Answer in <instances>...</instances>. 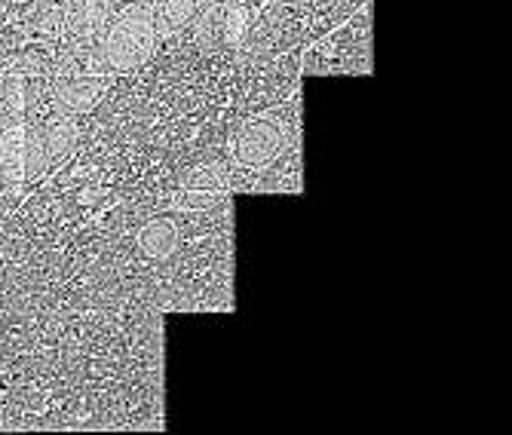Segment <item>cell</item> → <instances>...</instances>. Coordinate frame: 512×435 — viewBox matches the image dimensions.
I'll use <instances>...</instances> for the list:
<instances>
[{"mask_svg": "<svg viewBox=\"0 0 512 435\" xmlns=\"http://www.w3.org/2000/svg\"><path fill=\"white\" fill-rule=\"evenodd\" d=\"M0 190H4V184H0Z\"/></svg>", "mask_w": 512, "mask_h": 435, "instance_id": "13", "label": "cell"}, {"mask_svg": "<svg viewBox=\"0 0 512 435\" xmlns=\"http://www.w3.org/2000/svg\"><path fill=\"white\" fill-rule=\"evenodd\" d=\"M181 190H215L227 193V169L221 163H200L181 175Z\"/></svg>", "mask_w": 512, "mask_h": 435, "instance_id": "10", "label": "cell"}, {"mask_svg": "<svg viewBox=\"0 0 512 435\" xmlns=\"http://www.w3.org/2000/svg\"><path fill=\"white\" fill-rule=\"evenodd\" d=\"M114 74H56L46 86V95H50V105L62 114L80 117L89 114L102 102V95L111 89Z\"/></svg>", "mask_w": 512, "mask_h": 435, "instance_id": "3", "label": "cell"}, {"mask_svg": "<svg viewBox=\"0 0 512 435\" xmlns=\"http://www.w3.org/2000/svg\"><path fill=\"white\" fill-rule=\"evenodd\" d=\"M157 28L151 0H138L126 7L120 16L108 22L102 37L89 50V71L92 74H126L142 68L157 50Z\"/></svg>", "mask_w": 512, "mask_h": 435, "instance_id": "1", "label": "cell"}, {"mask_svg": "<svg viewBox=\"0 0 512 435\" xmlns=\"http://www.w3.org/2000/svg\"><path fill=\"white\" fill-rule=\"evenodd\" d=\"M157 40H169L181 31H188L203 10V0H151Z\"/></svg>", "mask_w": 512, "mask_h": 435, "instance_id": "9", "label": "cell"}, {"mask_svg": "<svg viewBox=\"0 0 512 435\" xmlns=\"http://www.w3.org/2000/svg\"><path fill=\"white\" fill-rule=\"evenodd\" d=\"M37 135H40V144H43V154H46V163L50 169L56 163H62L80 138V126H77V117L71 114H62L53 108V114L37 123Z\"/></svg>", "mask_w": 512, "mask_h": 435, "instance_id": "7", "label": "cell"}, {"mask_svg": "<svg viewBox=\"0 0 512 435\" xmlns=\"http://www.w3.org/2000/svg\"><path fill=\"white\" fill-rule=\"evenodd\" d=\"M10 120H16V114H10V111H7L4 105H0V129H4V126H7Z\"/></svg>", "mask_w": 512, "mask_h": 435, "instance_id": "12", "label": "cell"}, {"mask_svg": "<svg viewBox=\"0 0 512 435\" xmlns=\"http://www.w3.org/2000/svg\"><path fill=\"white\" fill-rule=\"evenodd\" d=\"M289 148V123L279 114H261L246 120L234 141H230V157L243 169H267Z\"/></svg>", "mask_w": 512, "mask_h": 435, "instance_id": "2", "label": "cell"}, {"mask_svg": "<svg viewBox=\"0 0 512 435\" xmlns=\"http://www.w3.org/2000/svg\"><path fill=\"white\" fill-rule=\"evenodd\" d=\"M114 19V0H65L62 31L77 46H92Z\"/></svg>", "mask_w": 512, "mask_h": 435, "instance_id": "4", "label": "cell"}, {"mask_svg": "<svg viewBox=\"0 0 512 435\" xmlns=\"http://www.w3.org/2000/svg\"><path fill=\"white\" fill-rule=\"evenodd\" d=\"M0 184L4 193H19L25 187V117L0 129Z\"/></svg>", "mask_w": 512, "mask_h": 435, "instance_id": "6", "label": "cell"}, {"mask_svg": "<svg viewBox=\"0 0 512 435\" xmlns=\"http://www.w3.org/2000/svg\"><path fill=\"white\" fill-rule=\"evenodd\" d=\"M227 193H215V190H181L175 206L178 209H215L218 203H224Z\"/></svg>", "mask_w": 512, "mask_h": 435, "instance_id": "11", "label": "cell"}, {"mask_svg": "<svg viewBox=\"0 0 512 435\" xmlns=\"http://www.w3.org/2000/svg\"><path fill=\"white\" fill-rule=\"evenodd\" d=\"M249 28V16L237 4H215L209 10H200L194 19V34L203 46L224 43V46H240Z\"/></svg>", "mask_w": 512, "mask_h": 435, "instance_id": "5", "label": "cell"}, {"mask_svg": "<svg viewBox=\"0 0 512 435\" xmlns=\"http://www.w3.org/2000/svg\"><path fill=\"white\" fill-rule=\"evenodd\" d=\"M181 246V227L172 218H151L138 230V252L148 261H169Z\"/></svg>", "mask_w": 512, "mask_h": 435, "instance_id": "8", "label": "cell"}]
</instances>
